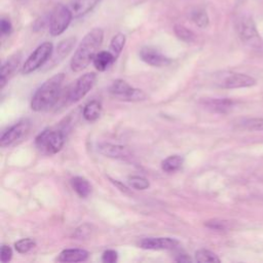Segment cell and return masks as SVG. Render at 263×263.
<instances>
[{
    "instance_id": "obj_1",
    "label": "cell",
    "mask_w": 263,
    "mask_h": 263,
    "mask_svg": "<svg viewBox=\"0 0 263 263\" xmlns=\"http://www.w3.org/2000/svg\"><path fill=\"white\" fill-rule=\"evenodd\" d=\"M103 39L104 31L101 28L91 29L83 37L71 59L70 66L72 71L80 72L88 67V65L93 61L96 54L99 52Z\"/></svg>"
},
{
    "instance_id": "obj_2",
    "label": "cell",
    "mask_w": 263,
    "mask_h": 263,
    "mask_svg": "<svg viewBox=\"0 0 263 263\" xmlns=\"http://www.w3.org/2000/svg\"><path fill=\"white\" fill-rule=\"evenodd\" d=\"M64 79V73H59L48 78L42 85H40L32 97V110L40 112L48 110L54 106L60 99Z\"/></svg>"
},
{
    "instance_id": "obj_3",
    "label": "cell",
    "mask_w": 263,
    "mask_h": 263,
    "mask_svg": "<svg viewBox=\"0 0 263 263\" xmlns=\"http://www.w3.org/2000/svg\"><path fill=\"white\" fill-rule=\"evenodd\" d=\"M65 135L60 129L46 128L35 139V146L44 155H53L64 146Z\"/></svg>"
},
{
    "instance_id": "obj_4",
    "label": "cell",
    "mask_w": 263,
    "mask_h": 263,
    "mask_svg": "<svg viewBox=\"0 0 263 263\" xmlns=\"http://www.w3.org/2000/svg\"><path fill=\"white\" fill-rule=\"evenodd\" d=\"M256 79L243 73L222 71L214 75V83L222 88H241L256 84Z\"/></svg>"
},
{
    "instance_id": "obj_5",
    "label": "cell",
    "mask_w": 263,
    "mask_h": 263,
    "mask_svg": "<svg viewBox=\"0 0 263 263\" xmlns=\"http://www.w3.org/2000/svg\"><path fill=\"white\" fill-rule=\"evenodd\" d=\"M236 31L240 40L247 45L260 48L262 46V39L257 30L254 18L249 14L241 15L236 23Z\"/></svg>"
},
{
    "instance_id": "obj_6",
    "label": "cell",
    "mask_w": 263,
    "mask_h": 263,
    "mask_svg": "<svg viewBox=\"0 0 263 263\" xmlns=\"http://www.w3.org/2000/svg\"><path fill=\"white\" fill-rule=\"evenodd\" d=\"M73 13L70 7L64 4H57L50 12L49 20V33L51 36H59L63 34L73 18Z\"/></svg>"
},
{
    "instance_id": "obj_7",
    "label": "cell",
    "mask_w": 263,
    "mask_h": 263,
    "mask_svg": "<svg viewBox=\"0 0 263 263\" xmlns=\"http://www.w3.org/2000/svg\"><path fill=\"white\" fill-rule=\"evenodd\" d=\"M53 46L51 42L41 43L26 60L22 67L23 74H30L43 66L51 57Z\"/></svg>"
},
{
    "instance_id": "obj_8",
    "label": "cell",
    "mask_w": 263,
    "mask_h": 263,
    "mask_svg": "<svg viewBox=\"0 0 263 263\" xmlns=\"http://www.w3.org/2000/svg\"><path fill=\"white\" fill-rule=\"evenodd\" d=\"M109 92L113 97L127 102H138L145 100L146 98V95L143 90L133 87L122 79L114 80L109 87Z\"/></svg>"
},
{
    "instance_id": "obj_9",
    "label": "cell",
    "mask_w": 263,
    "mask_h": 263,
    "mask_svg": "<svg viewBox=\"0 0 263 263\" xmlns=\"http://www.w3.org/2000/svg\"><path fill=\"white\" fill-rule=\"evenodd\" d=\"M96 79H97V76L93 72H89L81 75L70 88L68 93V100L71 103H76L80 101L92 88L96 82Z\"/></svg>"
},
{
    "instance_id": "obj_10",
    "label": "cell",
    "mask_w": 263,
    "mask_h": 263,
    "mask_svg": "<svg viewBox=\"0 0 263 263\" xmlns=\"http://www.w3.org/2000/svg\"><path fill=\"white\" fill-rule=\"evenodd\" d=\"M29 128H30V121L28 119H24L14 123L2 134L0 139L1 147H7L12 145L22 137H24L29 130Z\"/></svg>"
},
{
    "instance_id": "obj_11",
    "label": "cell",
    "mask_w": 263,
    "mask_h": 263,
    "mask_svg": "<svg viewBox=\"0 0 263 263\" xmlns=\"http://www.w3.org/2000/svg\"><path fill=\"white\" fill-rule=\"evenodd\" d=\"M140 59L146 64L153 67H164L171 64V59L160 52L157 48L151 46H144L139 51Z\"/></svg>"
},
{
    "instance_id": "obj_12",
    "label": "cell",
    "mask_w": 263,
    "mask_h": 263,
    "mask_svg": "<svg viewBox=\"0 0 263 263\" xmlns=\"http://www.w3.org/2000/svg\"><path fill=\"white\" fill-rule=\"evenodd\" d=\"M179 246V240L172 237H147L140 241L145 250H173Z\"/></svg>"
},
{
    "instance_id": "obj_13",
    "label": "cell",
    "mask_w": 263,
    "mask_h": 263,
    "mask_svg": "<svg viewBox=\"0 0 263 263\" xmlns=\"http://www.w3.org/2000/svg\"><path fill=\"white\" fill-rule=\"evenodd\" d=\"M98 151L105 156L116 159H128L132 157V153L126 147L111 143L99 144Z\"/></svg>"
},
{
    "instance_id": "obj_14",
    "label": "cell",
    "mask_w": 263,
    "mask_h": 263,
    "mask_svg": "<svg viewBox=\"0 0 263 263\" xmlns=\"http://www.w3.org/2000/svg\"><path fill=\"white\" fill-rule=\"evenodd\" d=\"M21 60H22V53L21 52H15L14 54L10 55L2 64L1 72H0V88L1 89L5 86L8 79L11 77V75L16 70L17 66L21 63Z\"/></svg>"
},
{
    "instance_id": "obj_15",
    "label": "cell",
    "mask_w": 263,
    "mask_h": 263,
    "mask_svg": "<svg viewBox=\"0 0 263 263\" xmlns=\"http://www.w3.org/2000/svg\"><path fill=\"white\" fill-rule=\"evenodd\" d=\"M203 106L212 112L225 114L230 112L234 107V102L228 98H214L202 101Z\"/></svg>"
},
{
    "instance_id": "obj_16",
    "label": "cell",
    "mask_w": 263,
    "mask_h": 263,
    "mask_svg": "<svg viewBox=\"0 0 263 263\" xmlns=\"http://www.w3.org/2000/svg\"><path fill=\"white\" fill-rule=\"evenodd\" d=\"M100 2L101 0H74L70 5V9L74 17H80L90 12Z\"/></svg>"
},
{
    "instance_id": "obj_17",
    "label": "cell",
    "mask_w": 263,
    "mask_h": 263,
    "mask_svg": "<svg viewBox=\"0 0 263 263\" xmlns=\"http://www.w3.org/2000/svg\"><path fill=\"white\" fill-rule=\"evenodd\" d=\"M88 258V252L83 249H66L63 250L58 261L60 262H82Z\"/></svg>"
},
{
    "instance_id": "obj_18",
    "label": "cell",
    "mask_w": 263,
    "mask_h": 263,
    "mask_svg": "<svg viewBox=\"0 0 263 263\" xmlns=\"http://www.w3.org/2000/svg\"><path fill=\"white\" fill-rule=\"evenodd\" d=\"M115 60H116V58L110 50L109 51L101 50L96 54L92 63H93L95 68L98 71L103 72V71L107 70L115 62Z\"/></svg>"
},
{
    "instance_id": "obj_19",
    "label": "cell",
    "mask_w": 263,
    "mask_h": 263,
    "mask_svg": "<svg viewBox=\"0 0 263 263\" xmlns=\"http://www.w3.org/2000/svg\"><path fill=\"white\" fill-rule=\"evenodd\" d=\"M71 186L73 190L80 197H87L91 192V185L89 182L83 177H74L71 179Z\"/></svg>"
},
{
    "instance_id": "obj_20",
    "label": "cell",
    "mask_w": 263,
    "mask_h": 263,
    "mask_svg": "<svg viewBox=\"0 0 263 263\" xmlns=\"http://www.w3.org/2000/svg\"><path fill=\"white\" fill-rule=\"evenodd\" d=\"M76 42V38L75 37H68L64 40H62L55 49V54H54V59L55 61H61L63 59H65L69 52L73 49L74 45Z\"/></svg>"
},
{
    "instance_id": "obj_21",
    "label": "cell",
    "mask_w": 263,
    "mask_h": 263,
    "mask_svg": "<svg viewBox=\"0 0 263 263\" xmlns=\"http://www.w3.org/2000/svg\"><path fill=\"white\" fill-rule=\"evenodd\" d=\"M102 112V105L98 101H91L87 103L82 111V115L85 120L87 121H95L97 120Z\"/></svg>"
},
{
    "instance_id": "obj_22",
    "label": "cell",
    "mask_w": 263,
    "mask_h": 263,
    "mask_svg": "<svg viewBox=\"0 0 263 263\" xmlns=\"http://www.w3.org/2000/svg\"><path fill=\"white\" fill-rule=\"evenodd\" d=\"M184 162V158L181 155H171L161 162V168L166 173H174L179 171Z\"/></svg>"
},
{
    "instance_id": "obj_23",
    "label": "cell",
    "mask_w": 263,
    "mask_h": 263,
    "mask_svg": "<svg viewBox=\"0 0 263 263\" xmlns=\"http://www.w3.org/2000/svg\"><path fill=\"white\" fill-rule=\"evenodd\" d=\"M126 41V37L124 34L122 33H117L116 35L113 36V38L111 39L110 42V51L114 54V57L117 59L118 55L120 54V52L122 51L124 44Z\"/></svg>"
},
{
    "instance_id": "obj_24",
    "label": "cell",
    "mask_w": 263,
    "mask_h": 263,
    "mask_svg": "<svg viewBox=\"0 0 263 263\" xmlns=\"http://www.w3.org/2000/svg\"><path fill=\"white\" fill-rule=\"evenodd\" d=\"M174 32H175V35L180 40H182L184 42L190 43V42H193L195 40V34L191 30H189L188 28H186L183 25L176 24L174 26Z\"/></svg>"
},
{
    "instance_id": "obj_25",
    "label": "cell",
    "mask_w": 263,
    "mask_h": 263,
    "mask_svg": "<svg viewBox=\"0 0 263 263\" xmlns=\"http://www.w3.org/2000/svg\"><path fill=\"white\" fill-rule=\"evenodd\" d=\"M191 20L192 22L199 28L203 29L206 28L209 26L210 20H209V15L206 13V11L204 9L201 8H197L195 10H193L191 12Z\"/></svg>"
},
{
    "instance_id": "obj_26",
    "label": "cell",
    "mask_w": 263,
    "mask_h": 263,
    "mask_svg": "<svg viewBox=\"0 0 263 263\" xmlns=\"http://www.w3.org/2000/svg\"><path fill=\"white\" fill-rule=\"evenodd\" d=\"M240 126L249 132L263 130V118H246L240 122Z\"/></svg>"
},
{
    "instance_id": "obj_27",
    "label": "cell",
    "mask_w": 263,
    "mask_h": 263,
    "mask_svg": "<svg viewBox=\"0 0 263 263\" xmlns=\"http://www.w3.org/2000/svg\"><path fill=\"white\" fill-rule=\"evenodd\" d=\"M195 261L197 262H220V258L212 251L201 249L195 252Z\"/></svg>"
},
{
    "instance_id": "obj_28",
    "label": "cell",
    "mask_w": 263,
    "mask_h": 263,
    "mask_svg": "<svg viewBox=\"0 0 263 263\" xmlns=\"http://www.w3.org/2000/svg\"><path fill=\"white\" fill-rule=\"evenodd\" d=\"M35 247H36V241L30 237L22 238L14 243V248H15L16 252H18L21 254H26V253L30 252Z\"/></svg>"
},
{
    "instance_id": "obj_29",
    "label": "cell",
    "mask_w": 263,
    "mask_h": 263,
    "mask_svg": "<svg viewBox=\"0 0 263 263\" xmlns=\"http://www.w3.org/2000/svg\"><path fill=\"white\" fill-rule=\"evenodd\" d=\"M128 184L137 190H144L150 186L149 181L141 176H132L128 178Z\"/></svg>"
},
{
    "instance_id": "obj_30",
    "label": "cell",
    "mask_w": 263,
    "mask_h": 263,
    "mask_svg": "<svg viewBox=\"0 0 263 263\" xmlns=\"http://www.w3.org/2000/svg\"><path fill=\"white\" fill-rule=\"evenodd\" d=\"M49 20H50V13L39 17L38 20L35 21V23L33 25V30L34 31H41L45 27H49Z\"/></svg>"
},
{
    "instance_id": "obj_31",
    "label": "cell",
    "mask_w": 263,
    "mask_h": 263,
    "mask_svg": "<svg viewBox=\"0 0 263 263\" xmlns=\"http://www.w3.org/2000/svg\"><path fill=\"white\" fill-rule=\"evenodd\" d=\"M12 31V24L10 22V20L6 16H2L1 17V21H0V32H1V35L4 37V36H7L11 33Z\"/></svg>"
},
{
    "instance_id": "obj_32",
    "label": "cell",
    "mask_w": 263,
    "mask_h": 263,
    "mask_svg": "<svg viewBox=\"0 0 263 263\" xmlns=\"http://www.w3.org/2000/svg\"><path fill=\"white\" fill-rule=\"evenodd\" d=\"M206 227L214 229V230H224L227 228V222L226 221H221V220H210L206 221L204 224Z\"/></svg>"
},
{
    "instance_id": "obj_33",
    "label": "cell",
    "mask_w": 263,
    "mask_h": 263,
    "mask_svg": "<svg viewBox=\"0 0 263 263\" xmlns=\"http://www.w3.org/2000/svg\"><path fill=\"white\" fill-rule=\"evenodd\" d=\"M118 259V254L114 250H107L102 255V261L105 263H114Z\"/></svg>"
},
{
    "instance_id": "obj_34",
    "label": "cell",
    "mask_w": 263,
    "mask_h": 263,
    "mask_svg": "<svg viewBox=\"0 0 263 263\" xmlns=\"http://www.w3.org/2000/svg\"><path fill=\"white\" fill-rule=\"evenodd\" d=\"M12 258V250L7 245H2L1 247V261L3 263H6L10 261Z\"/></svg>"
},
{
    "instance_id": "obj_35",
    "label": "cell",
    "mask_w": 263,
    "mask_h": 263,
    "mask_svg": "<svg viewBox=\"0 0 263 263\" xmlns=\"http://www.w3.org/2000/svg\"><path fill=\"white\" fill-rule=\"evenodd\" d=\"M175 260L178 262H190L191 258L188 257L186 254H180Z\"/></svg>"
},
{
    "instance_id": "obj_36",
    "label": "cell",
    "mask_w": 263,
    "mask_h": 263,
    "mask_svg": "<svg viewBox=\"0 0 263 263\" xmlns=\"http://www.w3.org/2000/svg\"><path fill=\"white\" fill-rule=\"evenodd\" d=\"M112 182L114 183V185H116L118 188H120V190H121V191H124V192H126V191H127V187H125L124 185L120 184L118 181H116V180H112Z\"/></svg>"
}]
</instances>
